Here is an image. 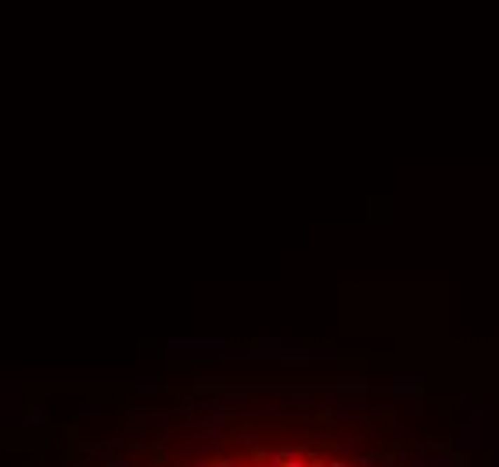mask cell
<instances>
[{
    "label": "cell",
    "mask_w": 499,
    "mask_h": 467,
    "mask_svg": "<svg viewBox=\"0 0 499 467\" xmlns=\"http://www.w3.org/2000/svg\"><path fill=\"white\" fill-rule=\"evenodd\" d=\"M183 467H359L345 456H320L313 449H252L248 456H208Z\"/></svg>",
    "instance_id": "1"
}]
</instances>
